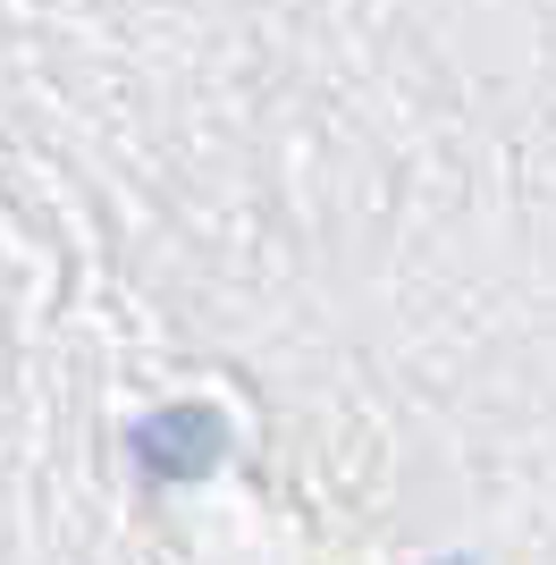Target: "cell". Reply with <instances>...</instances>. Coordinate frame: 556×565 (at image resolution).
Masks as SVG:
<instances>
[{
	"instance_id": "cell-1",
	"label": "cell",
	"mask_w": 556,
	"mask_h": 565,
	"mask_svg": "<svg viewBox=\"0 0 556 565\" xmlns=\"http://www.w3.org/2000/svg\"><path fill=\"white\" fill-rule=\"evenodd\" d=\"M136 465L152 472V481H194V472L220 465V414H152V423L136 430Z\"/></svg>"
}]
</instances>
